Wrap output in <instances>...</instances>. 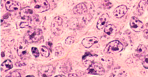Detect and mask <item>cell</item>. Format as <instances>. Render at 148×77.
<instances>
[{
  "label": "cell",
  "instance_id": "23",
  "mask_svg": "<svg viewBox=\"0 0 148 77\" xmlns=\"http://www.w3.org/2000/svg\"><path fill=\"white\" fill-rule=\"evenodd\" d=\"M31 50L32 54L35 57H38L39 55V53L38 48H36V47H32Z\"/></svg>",
  "mask_w": 148,
  "mask_h": 77
},
{
  "label": "cell",
  "instance_id": "30",
  "mask_svg": "<svg viewBox=\"0 0 148 77\" xmlns=\"http://www.w3.org/2000/svg\"><path fill=\"white\" fill-rule=\"evenodd\" d=\"M27 77H34V75H28V76H27Z\"/></svg>",
  "mask_w": 148,
  "mask_h": 77
},
{
  "label": "cell",
  "instance_id": "13",
  "mask_svg": "<svg viewBox=\"0 0 148 77\" xmlns=\"http://www.w3.org/2000/svg\"><path fill=\"white\" fill-rule=\"evenodd\" d=\"M127 8L125 5H120L116 8L113 12V14L117 18L123 17L127 13Z\"/></svg>",
  "mask_w": 148,
  "mask_h": 77
},
{
  "label": "cell",
  "instance_id": "25",
  "mask_svg": "<svg viewBox=\"0 0 148 77\" xmlns=\"http://www.w3.org/2000/svg\"><path fill=\"white\" fill-rule=\"evenodd\" d=\"M20 26L21 28L27 27L28 26V24L27 22H23V23H21Z\"/></svg>",
  "mask_w": 148,
  "mask_h": 77
},
{
  "label": "cell",
  "instance_id": "27",
  "mask_svg": "<svg viewBox=\"0 0 148 77\" xmlns=\"http://www.w3.org/2000/svg\"><path fill=\"white\" fill-rule=\"evenodd\" d=\"M5 3V0H1V8H2L3 7Z\"/></svg>",
  "mask_w": 148,
  "mask_h": 77
},
{
  "label": "cell",
  "instance_id": "8",
  "mask_svg": "<svg viewBox=\"0 0 148 77\" xmlns=\"http://www.w3.org/2000/svg\"><path fill=\"white\" fill-rule=\"evenodd\" d=\"M17 51L19 57H24L27 54V45L24 39L18 42L17 47Z\"/></svg>",
  "mask_w": 148,
  "mask_h": 77
},
{
  "label": "cell",
  "instance_id": "6",
  "mask_svg": "<svg viewBox=\"0 0 148 77\" xmlns=\"http://www.w3.org/2000/svg\"><path fill=\"white\" fill-rule=\"evenodd\" d=\"M62 20L60 17L54 18L51 25V30L54 34L59 35L62 32Z\"/></svg>",
  "mask_w": 148,
  "mask_h": 77
},
{
  "label": "cell",
  "instance_id": "22",
  "mask_svg": "<svg viewBox=\"0 0 148 77\" xmlns=\"http://www.w3.org/2000/svg\"><path fill=\"white\" fill-rule=\"evenodd\" d=\"M143 65L145 68L148 69V55H146L143 60Z\"/></svg>",
  "mask_w": 148,
  "mask_h": 77
},
{
  "label": "cell",
  "instance_id": "14",
  "mask_svg": "<svg viewBox=\"0 0 148 77\" xmlns=\"http://www.w3.org/2000/svg\"><path fill=\"white\" fill-rule=\"evenodd\" d=\"M87 10L88 9L87 6L84 3H81L77 5L73 9L74 14H84L86 12H87Z\"/></svg>",
  "mask_w": 148,
  "mask_h": 77
},
{
  "label": "cell",
  "instance_id": "31",
  "mask_svg": "<svg viewBox=\"0 0 148 77\" xmlns=\"http://www.w3.org/2000/svg\"><path fill=\"white\" fill-rule=\"evenodd\" d=\"M69 76H71V77L72 75H69ZM72 76H77V75H73Z\"/></svg>",
  "mask_w": 148,
  "mask_h": 77
},
{
  "label": "cell",
  "instance_id": "9",
  "mask_svg": "<svg viewBox=\"0 0 148 77\" xmlns=\"http://www.w3.org/2000/svg\"><path fill=\"white\" fill-rule=\"evenodd\" d=\"M130 27L135 32H140L143 28V23L136 17H132L130 20Z\"/></svg>",
  "mask_w": 148,
  "mask_h": 77
},
{
  "label": "cell",
  "instance_id": "26",
  "mask_svg": "<svg viewBox=\"0 0 148 77\" xmlns=\"http://www.w3.org/2000/svg\"><path fill=\"white\" fill-rule=\"evenodd\" d=\"M143 36L145 38L148 39V30H145L143 31Z\"/></svg>",
  "mask_w": 148,
  "mask_h": 77
},
{
  "label": "cell",
  "instance_id": "4",
  "mask_svg": "<svg viewBox=\"0 0 148 77\" xmlns=\"http://www.w3.org/2000/svg\"><path fill=\"white\" fill-rule=\"evenodd\" d=\"M105 72L103 66L99 62H92L87 70L88 74L95 75H103Z\"/></svg>",
  "mask_w": 148,
  "mask_h": 77
},
{
  "label": "cell",
  "instance_id": "32",
  "mask_svg": "<svg viewBox=\"0 0 148 77\" xmlns=\"http://www.w3.org/2000/svg\"><path fill=\"white\" fill-rule=\"evenodd\" d=\"M147 4H148V1H147Z\"/></svg>",
  "mask_w": 148,
  "mask_h": 77
},
{
  "label": "cell",
  "instance_id": "3",
  "mask_svg": "<svg viewBox=\"0 0 148 77\" xmlns=\"http://www.w3.org/2000/svg\"><path fill=\"white\" fill-rule=\"evenodd\" d=\"M123 45L119 41L114 40L111 42L106 45L104 49V52L106 54H115L121 51Z\"/></svg>",
  "mask_w": 148,
  "mask_h": 77
},
{
  "label": "cell",
  "instance_id": "15",
  "mask_svg": "<svg viewBox=\"0 0 148 77\" xmlns=\"http://www.w3.org/2000/svg\"><path fill=\"white\" fill-rule=\"evenodd\" d=\"M94 61V58L90 53H86L82 57V62L85 66L89 67Z\"/></svg>",
  "mask_w": 148,
  "mask_h": 77
},
{
  "label": "cell",
  "instance_id": "11",
  "mask_svg": "<svg viewBox=\"0 0 148 77\" xmlns=\"http://www.w3.org/2000/svg\"><path fill=\"white\" fill-rule=\"evenodd\" d=\"M98 41V39L96 37H89L83 39L82 44L84 47L90 48L94 44H96Z\"/></svg>",
  "mask_w": 148,
  "mask_h": 77
},
{
  "label": "cell",
  "instance_id": "19",
  "mask_svg": "<svg viewBox=\"0 0 148 77\" xmlns=\"http://www.w3.org/2000/svg\"><path fill=\"white\" fill-rule=\"evenodd\" d=\"M146 50H147V48L145 45L143 44H140L139 45L138 48L136 49V51L139 55H142L145 53Z\"/></svg>",
  "mask_w": 148,
  "mask_h": 77
},
{
  "label": "cell",
  "instance_id": "16",
  "mask_svg": "<svg viewBox=\"0 0 148 77\" xmlns=\"http://www.w3.org/2000/svg\"><path fill=\"white\" fill-rule=\"evenodd\" d=\"M13 63L10 60H6L1 65V71H7L13 68Z\"/></svg>",
  "mask_w": 148,
  "mask_h": 77
},
{
  "label": "cell",
  "instance_id": "2",
  "mask_svg": "<svg viewBox=\"0 0 148 77\" xmlns=\"http://www.w3.org/2000/svg\"><path fill=\"white\" fill-rule=\"evenodd\" d=\"M33 8L30 7H25L20 12V15L23 20L31 21H37L38 20V16L35 14Z\"/></svg>",
  "mask_w": 148,
  "mask_h": 77
},
{
  "label": "cell",
  "instance_id": "12",
  "mask_svg": "<svg viewBox=\"0 0 148 77\" xmlns=\"http://www.w3.org/2000/svg\"><path fill=\"white\" fill-rule=\"evenodd\" d=\"M6 7L9 11H15L21 8V4L17 1L10 0L6 3Z\"/></svg>",
  "mask_w": 148,
  "mask_h": 77
},
{
  "label": "cell",
  "instance_id": "1",
  "mask_svg": "<svg viewBox=\"0 0 148 77\" xmlns=\"http://www.w3.org/2000/svg\"><path fill=\"white\" fill-rule=\"evenodd\" d=\"M43 32L38 28H32L27 31L24 37V40L28 44L35 43L41 38Z\"/></svg>",
  "mask_w": 148,
  "mask_h": 77
},
{
  "label": "cell",
  "instance_id": "5",
  "mask_svg": "<svg viewBox=\"0 0 148 77\" xmlns=\"http://www.w3.org/2000/svg\"><path fill=\"white\" fill-rule=\"evenodd\" d=\"M32 8L38 13H43L50 9V4L47 0H38L34 2Z\"/></svg>",
  "mask_w": 148,
  "mask_h": 77
},
{
  "label": "cell",
  "instance_id": "24",
  "mask_svg": "<svg viewBox=\"0 0 148 77\" xmlns=\"http://www.w3.org/2000/svg\"><path fill=\"white\" fill-rule=\"evenodd\" d=\"M74 38L72 37H68L65 40V43L68 45H71L74 43Z\"/></svg>",
  "mask_w": 148,
  "mask_h": 77
},
{
  "label": "cell",
  "instance_id": "17",
  "mask_svg": "<svg viewBox=\"0 0 148 77\" xmlns=\"http://www.w3.org/2000/svg\"><path fill=\"white\" fill-rule=\"evenodd\" d=\"M116 31V28L114 25H107L104 29V32L108 35L113 34V33L115 32Z\"/></svg>",
  "mask_w": 148,
  "mask_h": 77
},
{
  "label": "cell",
  "instance_id": "10",
  "mask_svg": "<svg viewBox=\"0 0 148 77\" xmlns=\"http://www.w3.org/2000/svg\"><path fill=\"white\" fill-rule=\"evenodd\" d=\"M109 20V16L108 14H103L100 17L97 24V27L99 30L103 29L106 26Z\"/></svg>",
  "mask_w": 148,
  "mask_h": 77
},
{
  "label": "cell",
  "instance_id": "20",
  "mask_svg": "<svg viewBox=\"0 0 148 77\" xmlns=\"http://www.w3.org/2000/svg\"><path fill=\"white\" fill-rule=\"evenodd\" d=\"M64 50L62 47H58L55 48V55L57 57H60L64 53Z\"/></svg>",
  "mask_w": 148,
  "mask_h": 77
},
{
  "label": "cell",
  "instance_id": "18",
  "mask_svg": "<svg viewBox=\"0 0 148 77\" xmlns=\"http://www.w3.org/2000/svg\"><path fill=\"white\" fill-rule=\"evenodd\" d=\"M40 50L41 54L43 57H47L49 56L50 52L49 51L48 48H47L45 46H41L40 48Z\"/></svg>",
  "mask_w": 148,
  "mask_h": 77
},
{
  "label": "cell",
  "instance_id": "21",
  "mask_svg": "<svg viewBox=\"0 0 148 77\" xmlns=\"http://www.w3.org/2000/svg\"><path fill=\"white\" fill-rule=\"evenodd\" d=\"M6 77H21V75L18 72L15 71L9 73L8 75H7Z\"/></svg>",
  "mask_w": 148,
  "mask_h": 77
},
{
  "label": "cell",
  "instance_id": "29",
  "mask_svg": "<svg viewBox=\"0 0 148 77\" xmlns=\"http://www.w3.org/2000/svg\"><path fill=\"white\" fill-rule=\"evenodd\" d=\"M50 44V42H49L48 44ZM51 45H52V44H51ZM47 45H48V46H49V45H50V44H47Z\"/></svg>",
  "mask_w": 148,
  "mask_h": 77
},
{
  "label": "cell",
  "instance_id": "28",
  "mask_svg": "<svg viewBox=\"0 0 148 77\" xmlns=\"http://www.w3.org/2000/svg\"><path fill=\"white\" fill-rule=\"evenodd\" d=\"M56 77H65V76L64 75H57V76H56Z\"/></svg>",
  "mask_w": 148,
  "mask_h": 77
},
{
  "label": "cell",
  "instance_id": "7",
  "mask_svg": "<svg viewBox=\"0 0 148 77\" xmlns=\"http://www.w3.org/2000/svg\"><path fill=\"white\" fill-rule=\"evenodd\" d=\"M55 69L52 65L42 66L38 70L40 77H50L54 73Z\"/></svg>",
  "mask_w": 148,
  "mask_h": 77
}]
</instances>
